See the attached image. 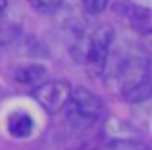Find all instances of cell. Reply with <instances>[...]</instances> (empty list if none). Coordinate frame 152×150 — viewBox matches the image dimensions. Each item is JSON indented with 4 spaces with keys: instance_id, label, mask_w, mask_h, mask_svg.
<instances>
[{
    "instance_id": "1",
    "label": "cell",
    "mask_w": 152,
    "mask_h": 150,
    "mask_svg": "<svg viewBox=\"0 0 152 150\" xmlns=\"http://www.w3.org/2000/svg\"><path fill=\"white\" fill-rule=\"evenodd\" d=\"M110 69V75L118 83L119 92L129 102L146 100L150 96V69L148 58L141 54H119L115 58L108 56L102 71Z\"/></svg>"
},
{
    "instance_id": "2",
    "label": "cell",
    "mask_w": 152,
    "mask_h": 150,
    "mask_svg": "<svg viewBox=\"0 0 152 150\" xmlns=\"http://www.w3.org/2000/svg\"><path fill=\"white\" fill-rule=\"evenodd\" d=\"M64 108H66V116L71 127L85 129L96 123V119L100 117L102 100L87 89H75L69 92V98Z\"/></svg>"
},
{
    "instance_id": "3",
    "label": "cell",
    "mask_w": 152,
    "mask_h": 150,
    "mask_svg": "<svg viewBox=\"0 0 152 150\" xmlns=\"http://www.w3.org/2000/svg\"><path fill=\"white\" fill-rule=\"evenodd\" d=\"M112 39H114V33H112V29L108 25H102L96 31H93V35L81 44V50H79L81 52V60L89 68L102 71L108 56H110Z\"/></svg>"
},
{
    "instance_id": "4",
    "label": "cell",
    "mask_w": 152,
    "mask_h": 150,
    "mask_svg": "<svg viewBox=\"0 0 152 150\" xmlns=\"http://www.w3.org/2000/svg\"><path fill=\"white\" fill-rule=\"evenodd\" d=\"M69 92H71V87L66 79H52V81L41 83L33 90V96L41 108H45L48 114H56L66 106Z\"/></svg>"
},
{
    "instance_id": "5",
    "label": "cell",
    "mask_w": 152,
    "mask_h": 150,
    "mask_svg": "<svg viewBox=\"0 0 152 150\" xmlns=\"http://www.w3.org/2000/svg\"><path fill=\"white\" fill-rule=\"evenodd\" d=\"M35 129V121L33 117L29 116L23 110H18V112L10 114L8 116V133L12 137H18V139H25L33 133Z\"/></svg>"
},
{
    "instance_id": "6",
    "label": "cell",
    "mask_w": 152,
    "mask_h": 150,
    "mask_svg": "<svg viewBox=\"0 0 152 150\" xmlns=\"http://www.w3.org/2000/svg\"><path fill=\"white\" fill-rule=\"evenodd\" d=\"M46 75V69L39 64H29V66H23L15 71V79L18 83L21 85H35V83L42 81Z\"/></svg>"
},
{
    "instance_id": "7",
    "label": "cell",
    "mask_w": 152,
    "mask_h": 150,
    "mask_svg": "<svg viewBox=\"0 0 152 150\" xmlns=\"http://www.w3.org/2000/svg\"><path fill=\"white\" fill-rule=\"evenodd\" d=\"M106 150H150V148L141 139H112L108 141Z\"/></svg>"
},
{
    "instance_id": "8",
    "label": "cell",
    "mask_w": 152,
    "mask_h": 150,
    "mask_svg": "<svg viewBox=\"0 0 152 150\" xmlns=\"http://www.w3.org/2000/svg\"><path fill=\"white\" fill-rule=\"evenodd\" d=\"M18 33H19L18 25H14V23H10V21H4V19L0 17V46L10 44V42L18 37Z\"/></svg>"
},
{
    "instance_id": "9",
    "label": "cell",
    "mask_w": 152,
    "mask_h": 150,
    "mask_svg": "<svg viewBox=\"0 0 152 150\" xmlns=\"http://www.w3.org/2000/svg\"><path fill=\"white\" fill-rule=\"evenodd\" d=\"M31 4L33 10H37L39 14H52L60 8L62 0H27Z\"/></svg>"
},
{
    "instance_id": "10",
    "label": "cell",
    "mask_w": 152,
    "mask_h": 150,
    "mask_svg": "<svg viewBox=\"0 0 152 150\" xmlns=\"http://www.w3.org/2000/svg\"><path fill=\"white\" fill-rule=\"evenodd\" d=\"M83 6H85V10L89 12V14H98V12H102L104 8H106V4L110 2V0H81Z\"/></svg>"
},
{
    "instance_id": "11",
    "label": "cell",
    "mask_w": 152,
    "mask_h": 150,
    "mask_svg": "<svg viewBox=\"0 0 152 150\" xmlns=\"http://www.w3.org/2000/svg\"><path fill=\"white\" fill-rule=\"evenodd\" d=\"M6 0H0V17H2V14H4V10H6Z\"/></svg>"
}]
</instances>
